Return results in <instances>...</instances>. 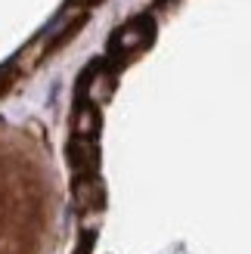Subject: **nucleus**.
Returning a JSON list of instances; mask_svg holds the SVG:
<instances>
[{"instance_id":"obj_1","label":"nucleus","mask_w":251,"mask_h":254,"mask_svg":"<svg viewBox=\"0 0 251 254\" xmlns=\"http://www.w3.org/2000/svg\"><path fill=\"white\" fill-rule=\"evenodd\" d=\"M149 34H152V25H149V19H133L130 25H124V28L118 31L115 44H112V53H118V56L133 53V50H140V47L149 41Z\"/></svg>"}]
</instances>
